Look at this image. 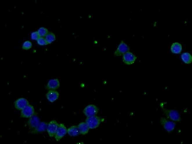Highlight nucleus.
Here are the masks:
<instances>
[{
	"label": "nucleus",
	"instance_id": "obj_18",
	"mask_svg": "<svg viewBox=\"0 0 192 144\" xmlns=\"http://www.w3.org/2000/svg\"><path fill=\"white\" fill-rule=\"evenodd\" d=\"M183 61L186 64H190L191 62L192 57L191 55L189 53H184L181 55Z\"/></svg>",
	"mask_w": 192,
	"mask_h": 144
},
{
	"label": "nucleus",
	"instance_id": "obj_5",
	"mask_svg": "<svg viewBox=\"0 0 192 144\" xmlns=\"http://www.w3.org/2000/svg\"><path fill=\"white\" fill-rule=\"evenodd\" d=\"M58 126V123L55 120L51 121L47 123L46 130L50 137L55 136Z\"/></svg>",
	"mask_w": 192,
	"mask_h": 144
},
{
	"label": "nucleus",
	"instance_id": "obj_17",
	"mask_svg": "<svg viewBox=\"0 0 192 144\" xmlns=\"http://www.w3.org/2000/svg\"><path fill=\"white\" fill-rule=\"evenodd\" d=\"M67 133L72 137H75L80 134L77 126L74 125L71 126L67 130Z\"/></svg>",
	"mask_w": 192,
	"mask_h": 144
},
{
	"label": "nucleus",
	"instance_id": "obj_21",
	"mask_svg": "<svg viewBox=\"0 0 192 144\" xmlns=\"http://www.w3.org/2000/svg\"><path fill=\"white\" fill-rule=\"evenodd\" d=\"M32 46V44L30 41H27L23 44L22 48L23 49L28 50L31 48Z\"/></svg>",
	"mask_w": 192,
	"mask_h": 144
},
{
	"label": "nucleus",
	"instance_id": "obj_11",
	"mask_svg": "<svg viewBox=\"0 0 192 144\" xmlns=\"http://www.w3.org/2000/svg\"><path fill=\"white\" fill-rule=\"evenodd\" d=\"M59 81L57 78L50 80L47 83L46 88L49 90H56L60 87Z\"/></svg>",
	"mask_w": 192,
	"mask_h": 144
},
{
	"label": "nucleus",
	"instance_id": "obj_12",
	"mask_svg": "<svg viewBox=\"0 0 192 144\" xmlns=\"http://www.w3.org/2000/svg\"><path fill=\"white\" fill-rule=\"evenodd\" d=\"M40 123V120L37 116L35 114L33 116L29 118L28 124L30 129H34Z\"/></svg>",
	"mask_w": 192,
	"mask_h": 144
},
{
	"label": "nucleus",
	"instance_id": "obj_8",
	"mask_svg": "<svg viewBox=\"0 0 192 144\" xmlns=\"http://www.w3.org/2000/svg\"><path fill=\"white\" fill-rule=\"evenodd\" d=\"M130 47H128L123 41H122L121 43L119 45L117 50L115 51L114 55L115 56H120L124 55L130 51Z\"/></svg>",
	"mask_w": 192,
	"mask_h": 144
},
{
	"label": "nucleus",
	"instance_id": "obj_15",
	"mask_svg": "<svg viewBox=\"0 0 192 144\" xmlns=\"http://www.w3.org/2000/svg\"><path fill=\"white\" fill-rule=\"evenodd\" d=\"M79 133L82 135H86L88 133L89 128L85 122H82L77 126Z\"/></svg>",
	"mask_w": 192,
	"mask_h": 144
},
{
	"label": "nucleus",
	"instance_id": "obj_4",
	"mask_svg": "<svg viewBox=\"0 0 192 144\" xmlns=\"http://www.w3.org/2000/svg\"><path fill=\"white\" fill-rule=\"evenodd\" d=\"M98 109L95 105H88L83 110L84 115L87 117H90L97 116L98 114Z\"/></svg>",
	"mask_w": 192,
	"mask_h": 144
},
{
	"label": "nucleus",
	"instance_id": "obj_19",
	"mask_svg": "<svg viewBox=\"0 0 192 144\" xmlns=\"http://www.w3.org/2000/svg\"><path fill=\"white\" fill-rule=\"evenodd\" d=\"M45 38L47 44H48L55 41L56 37L54 33L52 32H49L45 37Z\"/></svg>",
	"mask_w": 192,
	"mask_h": 144
},
{
	"label": "nucleus",
	"instance_id": "obj_9",
	"mask_svg": "<svg viewBox=\"0 0 192 144\" xmlns=\"http://www.w3.org/2000/svg\"><path fill=\"white\" fill-rule=\"evenodd\" d=\"M137 59V57L132 53L128 52L124 54L123 57V61L127 65L134 64Z\"/></svg>",
	"mask_w": 192,
	"mask_h": 144
},
{
	"label": "nucleus",
	"instance_id": "obj_13",
	"mask_svg": "<svg viewBox=\"0 0 192 144\" xmlns=\"http://www.w3.org/2000/svg\"><path fill=\"white\" fill-rule=\"evenodd\" d=\"M59 93L55 90H49L46 94V97L48 101L53 102L57 100L59 98Z\"/></svg>",
	"mask_w": 192,
	"mask_h": 144
},
{
	"label": "nucleus",
	"instance_id": "obj_6",
	"mask_svg": "<svg viewBox=\"0 0 192 144\" xmlns=\"http://www.w3.org/2000/svg\"><path fill=\"white\" fill-rule=\"evenodd\" d=\"M35 114V109L32 106L29 105L21 110V117L24 118H30Z\"/></svg>",
	"mask_w": 192,
	"mask_h": 144
},
{
	"label": "nucleus",
	"instance_id": "obj_22",
	"mask_svg": "<svg viewBox=\"0 0 192 144\" xmlns=\"http://www.w3.org/2000/svg\"><path fill=\"white\" fill-rule=\"evenodd\" d=\"M37 41L38 44L40 45V46H46V45H48V44H47L45 38L39 37Z\"/></svg>",
	"mask_w": 192,
	"mask_h": 144
},
{
	"label": "nucleus",
	"instance_id": "obj_7",
	"mask_svg": "<svg viewBox=\"0 0 192 144\" xmlns=\"http://www.w3.org/2000/svg\"><path fill=\"white\" fill-rule=\"evenodd\" d=\"M67 130L66 127L63 123L59 124L58 128L55 136L56 141H59L62 139L67 133Z\"/></svg>",
	"mask_w": 192,
	"mask_h": 144
},
{
	"label": "nucleus",
	"instance_id": "obj_10",
	"mask_svg": "<svg viewBox=\"0 0 192 144\" xmlns=\"http://www.w3.org/2000/svg\"><path fill=\"white\" fill-rule=\"evenodd\" d=\"M29 105V101L24 98L17 99L15 102V108L18 110H21L28 105Z\"/></svg>",
	"mask_w": 192,
	"mask_h": 144
},
{
	"label": "nucleus",
	"instance_id": "obj_23",
	"mask_svg": "<svg viewBox=\"0 0 192 144\" xmlns=\"http://www.w3.org/2000/svg\"><path fill=\"white\" fill-rule=\"evenodd\" d=\"M40 37L38 34L37 31L33 32L31 34V38L33 40H37Z\"/></svg>",
	"mask_w": 192,
	"mask_h": 144
},
{
	"label": "nucleus",
	"instance_id": "obj_14",
	"mask_svg": "<svg viewBox=\"0 0 192 144\" xmlns=\"http://www.w3.org/2000/svg\"><path fill=\"white\" fill-rule=\"evenodd\" d=\"M47 123L45 122H42L39 123L35 128L33 129L32 133L36 134L42 133L44 132L47 129Z\"/></svg>",
	"mask_w": 192,
	"mask_h": 144
},
{
	"label": "nucleus",
	"instance_id": "obj_2",
	"mask_svg": "<svg viewBox=\"0 0 192 144\" xmlns=\"http://www.w3.org/2000/svg\"><path fill=\"white\" fill-rule=\"evenodd\" d=\"M160 121L161 125L167 132L170 133L175 130L176 127V123L175 122L165 117L161 118Z\"/></svg>",
	"mask_w": 192,
	"mask_h": 144
},
{
	"label": "nucleus",
	"instance_id": "obj_16",
	"mask_svg": "<svg viewBox=\"0 0 192 144\" xmlns=\"http://www.w3.org/2000/svg\"><path fill=\"white\" fill-rule=\"evenodd\" d=\"M171 50L173 53L180 54L182 51V46L180 43L175 42L171 46Z\"/></svg>",
	"mask_w": 192,
	"mask_h": 144
},
{
	"label": "nucleus",
	"instance_id": "obj_3",
	"mask_svg": "<svg viewBox=\"0 0 192 144\" xmlns=\"http://www.w3.org/2000/svg\"><path fill=\"white\" fill-rule=\"evenodd\" d=\"M101 119L99 117L93 116L87 117L85 123L90 129H94L98 128L101 123Z\"/></svg>",
	"mask_w": 192,
	"mask_h": 144
},
{
	"label": "nucleus",
	"instance_id": "obj_1",
	"mask_svg": "<svg viewBox=\"0 0 192 144\" xmlns=\"http://www.w3.org/2000/svg\"><path fill=\"white\" fill-rule=\"evenodd\" d=\"M160 106L164 114L168 119L173 121L175 123L180 122L181 120V116L179 112L173 109H168L165 107L163 104L161 103Z\"/></svg>",
	"mask_w": 192,
	"mask_h": 144
},
{
	"label": "nucleus",
	"instance_id": "obj_20",
	"mask_svg": "<svg viewBox=\"0 0 192 144\" xmlns=\"http://www.w3.org/2000/svg\"><path fill=\"white\" fill-rule=\"evenodd\" d=\"M38 33L40 37H43L44 38L48 34V29L44 27H41L39 28L38 30Z\"/></svg>",
	"mask_w": 192,
	"mask_h": 144
}]
</instances>
